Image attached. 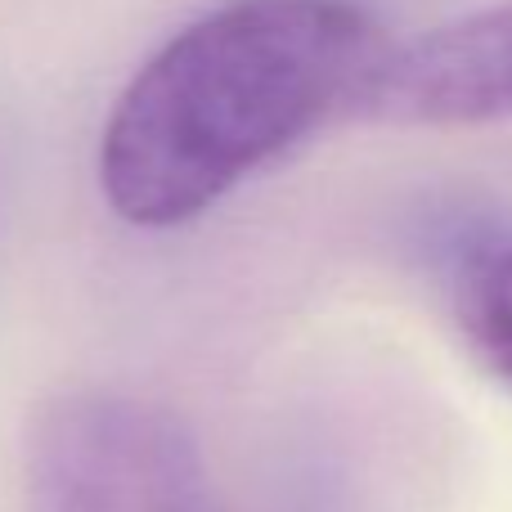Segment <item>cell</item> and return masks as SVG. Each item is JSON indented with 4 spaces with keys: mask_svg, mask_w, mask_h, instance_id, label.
Segmentation results:
<instances>
[{
    "mask_svg": "<svg viewBox=\"0 0 512 512\" xmlns=\"http://www.w3.org/2000/svg\"><path fill=\"white\" fill-rule=\"evenodd\" d=\"M382 27L355 0H230L131 77L99 140V189L126 225L176 230L355 104Z\"/></svg>",
    "mask_w": 512,
    "mask_h": 512,
    "instance_id": "6da1fadb",
    "label": "cell"
},
{
    "mask_svg": "<svg viewBox=\"0 0 512 512\" xmlns=\"http://www.w3.org/2000/svg\"><path fill=\"white\" fill-rule=\"evenodd\" d=\"M27 512H221L189 427L122 391L54 396L27 427Z\"/></svg>",
    "mask_w": 512,
    "mask_h": 512,
    "instance_id": "7a4b0ae2",
    "label": "cell"
},
{
    "mask_svg": "<svg viewBox=\"0 0 512 512\" xmlns=\"http://www.w3.org/2000/svg\"><path fill=\"white\" fill-rule=\"evenodd\" d=\"M355 113L391 126H477L512 117V0L382 50Z\"/></svg>",
    "mask_w": 512,
    "mask_h": 512,
    "instance_id": "3957f363",
    "label": "cell"
},
{
    "mask_svg": "<svg viewBox=\"0 0 512 512\" xmlns=\"http://www.w3.org/2000/svg\"><path fill=\"white\" fill-rule=\"evenodd\" d=\"M454 310L481 364L512 387V243L481 248L459 265Z\"/></svg>",
    "mask_w": 512,
    "mask_h": 512,
    "instance_id": "277c9868",
    "label": "cell"
}]
</instances>
